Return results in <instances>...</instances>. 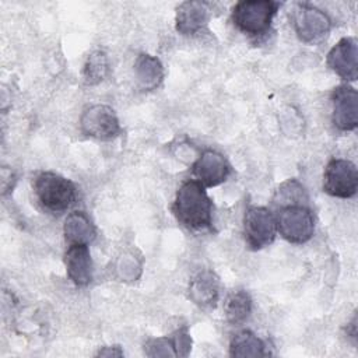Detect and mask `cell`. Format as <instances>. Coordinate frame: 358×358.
<instances>
[{"instance_id":"obj_1","label":"cell","mask_w":358,"mask_h":358,"mask_svg":"<svg viewBox=\"0 0 358 358\" xmlns=\"http://www.w3.org/2000/svg\"><path fill=\"white\" fill-rule=\"evenodd\" d=\"M173 213L176 220L189 229L201 231L211 228L213 203L204 186L197 180H186L179 187Z\"/></svg>"},{"instance_id":"obj_2","label":"cell","mask_w":358,"mask_h":358,"mask_svg":"<svg viewBox=\"0 0 358 358\" xmlns=\"http://www.w3.org/2000/svg\"><path fill=\"white\" fill-rule=\"evenodd\" d=\"M280 3L271 0H245L232 8V21L243 34L257 38L268 32Z\"/></svg>"},{"instance_id":"obj_3","label":"cell","mask_w":358,"mask_h":358,"mask_svg":"<svg viewBox=\"0 0 358 358\" xmlns=\"http://www.w3.org/2000/svg\"><path fill=\"white\" fill-rule=\"evenodd\" d=\"M34 190L39 203L52 213H62L76 201V186L71 180L55 172L36 176Z\"/></svg>"},{"instance_id":"obj_4","label":"cell","mask_w":358,"mask_h":358,"mask_svg":"<svg viewBox=\"0 0 358 358\" xmlns=\"http://www.w3.org/2000/svg\"><path fill=\"white\" fill-rule=\"evenodd\" d=\"M277 231L292 243L308 242L315 232V218L312 211L301 204L282 207L275 217Z\"/></svg>"},{"instance_id":"obj_5","label":"cell","mask_w":358,"mask_h":358,"mask_svg":"<svg viewBox=\"0 0 358 358\" xmlns=\"http://www.w3.org/2000/svg\"><path fill=\"white\" fill-rule=\"evenodd\" d=\"M358 171L357 166L343 158L331 159L323 173V189L334 197L348 199L357 193Z\"/></svg>"},{"instance_id":"obj_6","label":"cell","mask_w":358,"mask_h":358,"mask_svg":"<svg viewBox=\"0 0 358 358\" xmlns=\"http://www.w3.org/2000/svg\"><path fill=\"white\" fill-rule=\"evenodd\" d=\"M243 234L252 249L270 245L277 234L275 217L266 207H249L243 217Z\"/></svg>"},{"instance_id":"obj_7","label":"cell","mask_w":358,"mask_h":358,"mask_svg":"<svg viewBox=\"0 0 358 358\" xmlns=\"http://www.w3.org/2000/svg\"><path fill=\"white\" fill-rule=\"evenodd\" d=\"M292 25L298 38L303 42H316L324 38L330 28L331 21L322 10L301 3L292 11Z\"/></svg>"},{"instance_id":"obj_8","label":"cell","mask_w":358,"mask_h":358,"mask_svg":"<svg viewBox=\"0 0 358 358\" xmlns=\"http://www.w3.org/2000/svg\"><path fill=\"white\" fill-rule=\"evenodd\" d=\"M80 129L85 136L98 140H110L120 133L119 119L115 110L106 105L87 108L81 115Z\"/></svg>"},{"instance_id":"obj_9","label":"cell","mask_w":358,"mask_h":358,"mask_svg":"<svg viewBox=\"0 0 358 358\" xmlns=\"http://www.w3.org/2000/svg\"><path fill=\"white\" fill-rule=\"evenodd\" d=\"M358 46L355 38L340 39L327 55V66L341 78L354 81L358 77Z\"/></svg>"},{"instance_id":"obj_10","label":"cell","mask_w":358,"mask_h":358,"mask_svg":"<svg viewBox=\"0 0 358 358\" xmlns=\"http://www.w3.org/2000/svg\"><path fill=\"white\" fill-rule=\"evenodd\" d=\"M333 123L340 130H354L358 124V94L350 85L333 91Z\"/></svg>"},{"instance_id":"obj_11","label":"cell","mask_w":358,"mask_h":358,"mask_svg":"<svg viewBox=\"0 0 358 358\" xmlns=\"http://www.w3.org/2000/svg\"><path fill=\"white\" fill-rule=\"evenodd\" d=\"M229 164L222 154L207 150L193 165V175L203 186H217L227 180L229 175Z\"/></svg>"},{"instance_id":"obj_12","label":"cell","mask_w":358,"mask_h":358,"mask_svg":"<svg viewBox=\"0 0 358 358\" xmlns=\"http://www.w3.org/2000/svg\"><path fill=\"white\" fill-rule=\"evenodd\" d=\"M64 263L67 275L80 287L88 285L92 280V260L88 245L73 243L69 246L64 255Z\"/></svg>"},{"instance_id":"obj_13","label":"cell","mask_w":358,"mask_h":358,"mask_svg":"<svg viewBox=\"0 0 358 358\" xmlns=\"http://www.w3.org/2000/svg\"><path fill=\"white\" fill-rule=\"evenodd\" d=\"M208 21V4L204 1H185L176 11V29L182 35L201 31Z\"/></svg>"},{"instance_id":"obj_14","label":"cell","mask_w":358,"mask_h":358,"mask_svg":"<svg viewBox=\"0 0 358 358\" xmlns=\"http://www.w3.org/2000/svg\"><path fill=\"white\" fill-rule=\"evenodd\" d=\"M189 295L199 306L215 305L220 295L218 278L211 271H200L190 281Z\"/></svg>"},{"instance_id":"obj_15","label":"cell","mask_w":358,"mask_h":358,"mask_svg":"<svg viewBox=\"0 0 358 358\" xmlns=\"http://www.w3.org/2000/svg\"><path fill=\"white\" fill-rule=\"evenodd\" d=\"M134 76L140 88L154 90L164 78V67L157 57L141 53L134 63Z\"/></svg>"},{"instance_id":"obj_16","label":"cell","mask_w":358,"mask_h":358,"mask_svg":"<svg viewBox=\"0 0 358 358\" xmlns=\"http://www.w3.org/2000/svg\"><path fill=\"white\" fill-rule=\"evenodd\" d=\"M64 236L66 241L73 243H84L88 245L95 238V227L88 218V215L83 211L70 213L64 221Z\"/></svg>"},{"instance_id":"obj_17","label":"cell","mask_w":358,"mask_h":358,"mask_svg":"<svg viewBox=\"0 0 358 358\" xmlns=\"http://www.w3.org/2000/svg\"><path fill=\"white\" fill-rule=\"evenodd\" d=\"M229 354L232 357L246 358V357H266V344L255 333L243 330L236 333L229 344Z\"/></svg>"},{"instance_id":"obj_18","label":"cell","mask_w":358,"mask_h":358,"mask_svg":"<svg viewBox=\"0 0 358 358\" xmlns=\"http://www.w3.org/2000/svg\"><path fill=\"white\" fill-rule=\"evenodd\" d=\"M224 312L228 322L238 324L245 322L252 312V299L246 291H234L224 303Z\"/></svg>"},{"instance_id":"obj_19","label":"cell","mask_w":358,"mask_h":358,"mask_svg":"<svg viewBox=\"0 0 358 358\" xmlns=\"http://www.w3.org/2000/svg\"><path fill=\"white\" fill-rule=\"evenodd\" d=\"M108 73V59H106V55L101 50H96V52H92L85 64H84V69H83V77H84V81L88 84V85H95L98 83H101L105 76Z\"/></svg>"},{"instance_id":"obj_20","label":"cell","mask_w":358,"mask_h":358,"mask_svg":"<svg viewBox=\"0 0 358 358\" xmlns=\"http://www.w3.org/2000/svg\"><path fill=\"white\" fill-rule=\"evenodd\" d=\"M145 354L150 357H175L178 354V344L173 337L152 338L145 344Z\"/></svg>"},{"instance_id":"obj_21","label":"cell","mask_w":358,"mask_h":358,"mask_svg":"<svg viewBox=\"0 0 358 358\" xmlns=\"http://www.w3.org/2000/svg\"><path fill=\"white\" fill-rule=\"evenodd\" d=\"M98 355H103V357H122L123 351L119 347H105L103 350H99Z\"/></svg>"}]
</instances>
